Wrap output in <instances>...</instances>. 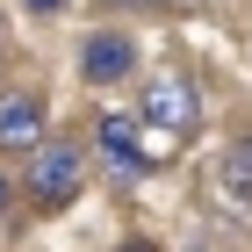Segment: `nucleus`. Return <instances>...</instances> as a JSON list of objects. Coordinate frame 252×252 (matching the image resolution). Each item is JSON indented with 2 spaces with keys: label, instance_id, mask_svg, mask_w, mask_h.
Listing matches in <instances>:
<instances>
[{
  "label": "nucleus",
  "instance_id": "8",
  "mask_svg": "<svg viewBox=\"0 0 252 252\" xmlns=\"http://www.w3.org/2000/svg\"><path fill=\"white\" fill-rule=\"evenodd\" d=\"M123 252H152V245H144V238H130V245H123Z\"/></svg>",
  "mask_w": 252,
  "mask_h": 252
},
{
  "label": "nucleus",
  "instance_id": "4",
  "mask_svg": "<svg viewBox=\"0 0 252 252\" xmlns=\"http://www.w3.org/2000/svg\"><path fill=\"white\" fill-rule=\"evenodd\" d=\"M94 152H101V166H108V180H123V188L144 173V144H137L130 116H101L94 123Z\"/></svg>",
  "mask_w": 252,
  "mask_h": 252
},
{
  "label": "nucleus",
  "instance_id": "2",
  "mask_svg": "<svg viewBox=\"0 0 252 252\" xmlns=\"http://www.w3.org/2000/svg\"><path fill=\"white\" fill-rule=\"evenodd\" d=\"M137 116L152 123V130H166V137H188L202 123V94H194L188 72H152L144 94H137Z\"/></svg>",
  "mask_w": 252,
  "mask_h": 252
},
{
  "label": "nucleus",
  "instance_id": "3",
  "mask_svg": "<svg viewBox=\"0 0 252 252\" xmlns=\"http://www.w3.org/2000/svg\"><path fill=\"white\" fill-rule=\"evenodd\" d=\"M130 72H137V36L130 29H94L79 43V79L87 87H123Z\"/></svg>",
  "mask_w": 252,
  "mask_h": 252
},
{
  "label": "nucleus",
  "instance_id": "1",
  "mask_svg": "<svg viewBox=\"0 0 252 252\" xmlns=\"http://www.w3.org/2000/svg\"><path fill=\"white\" fill-rule=\"evenodd\" d=\"M79 180H87V144H79V137H36V144H29V180H22V194H29L43 216L72 209Z\"/></svg>",
  "mask_w": 252,
  "mask_h": 252
},
{
  "label": "nucleus",
  "instance_id": "6",
  "mask_svg": "<svg viewBox=\"0 0 252 252\" xmlns=\"http://www.w3.org/2000/svg\"><path fill=\"white\" fill-rule=\"evenodd\" d=\"M216 194H223V209H252V130L216 158Z\"/></svg>",
  "mask_w": 252,
  "mask_h": 252
},
{
  "label": "nucleus",
  "instance_id": "5",
  "mask_svg": "<svg viewBox=\"0 0 252 252\" xmlns=\"http://www.w3.org/2000/svg\"><path fill=\"white\" fill-rule=\"evenodd\" d=\"M43 137V94L36 87H7L0 94V152H29Z\"/></svg>",
  "mask_w": 252,
  "mask_h": 252
},
{
  "label": "nucleus",
  "instance_id": "9",
  "mask_svg": "<svg viewBox=\"0 0 252 252\" xmlns=\"http://www.w3.org/2000/svg\"><path fill=\"white\" fill-rule=\"evenodd\" d=\"M7 194H15V188H7V180H0V209H7Z\"/></svg>",
  "mask_w": 252,
  "mask_h": 252
},
{
  "label": "nucleus",
  "instance_id": "7",
  "mask_svg": "<svg viewBox=\"0 0 252 252\" xmlns=\"http://www.w3.org/2000/svg\"><path fill=\"white\" fill-rule=\"evenodd\" d=\"M22 7H29V15H58L65 0H22Z\"/></svg>",
  "mask_w": 252,
  "mask_h": 252
}]
</instances>
